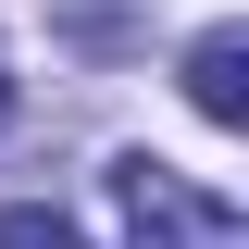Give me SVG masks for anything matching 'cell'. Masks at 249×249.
<instances>
[{
    "instance_id": "obj_2",
    "label": "cell",
    "mask_w": 249,
    "mask_h": 249,
    "mask_svg": "<svg viewBox=\"0 0 249 249\" xmlns=\"http://www.w3.org/2000/svg\"><path fill=\"white\" fill-rule=\"evenodd\" d=\"M175 75H187V112L199 124H249V25H199Z\"/></svg>"
},
{
    "instance_id": "obj_4",
    "label": "cell",
    "mask_w": 249,
    "mask_h": 249,
    "mask_svg": "<svg viewBox=\"0 0 249 249\" xmlns=\"http://www.w3.org/2000/svg\"><path fill=\"white\" fill-rule=\"evenodd\" d=\"M0 124H13V37H0Z\"/></svg>"
},
{
    "instance_id": "obj_1",
    "label": "cell",
    "mask_w": 249,
    "mask_h": 249,
    "mask_svg": "<svg viewBox=\"0 0 249 249\" xmlns=\"http://www.w3.org/2000/svg\"><path fill=\"white\" fill-rule=\"evenodd\" d=\"M112 212H124V249H249V224L224 212L212 187H187L175 162H150V150L112 162Z\"/></svg>"
},
{
    "instance_id": "obj_3",
    "label": "cell",
    "mask_w": 249,
    "mask_h": 249,
    "mask_svg": "<svg viewBox=\"0 0 249 249\" xmlns=\"http://www.w3.org/2000/svg\"><path fill=\"white\" fill-rule=\"evenodd\" d=\"M0 249H88V237H75V212H37V199H13V212H0Z\"/></svg>"
}]
</instances>
